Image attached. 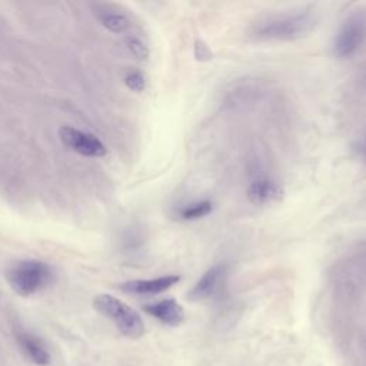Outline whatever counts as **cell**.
Wrapping results in <instances>:
<instances>
[{
	"mask_svg": "<svg viewBox=\"0 0 366 366\" xmlns=\"http://www.w3.org/2000/svg\"><path fill=\"white\" fill-rule=\"evenodd\" d=\"M246 196L253 206H266L282 200L285 196V189L274 180L260 179L250 183Z\"/></svg>",
	"mask_w": 366,
	"mask_h": 366,
	"instance_id": "obj_8",
	"label": "cell"
},
{
	"mask_svg": "<svg viewBox=\"0 0 366 366\" xmlns=\"http://www.w3.org/2000/svg\"><path fill=\"white\" fill-rule=\"evenodd\" d=\"M180 282L179 274H164L153 279H136L127 280L119 285V289L130 295H159L169 290Z\"/></svg>",
	"mask_w": 366,
	"mask_h": 366,
	"instance_id": "obj_7",
	"label": "cell"
},
{
	"mask_svg": "<svg viewBox=\"0 0 366 366\" xmlns=\"http://www.w3.org/2000/svg\"><path fill=\"white\" fill-rule=\"evenodd\" d=\"M213 210V203L210 200H200L190 203L179 210V217L183 220H197L206 217Z\"/></svg>",
	"mask_w": 366,
	"mask_h": 366,
	"instance_id": "obj_11",
	"label": "cell"
},
{
	"mask_svg": "<svg viewBox=\"0 0 366 366\" xmlns=\"http://www.w3.org/2000/svg\"><path fill=\"white\" fill-rule=\"evenodd\" d=\"M227 270L229 266L226 263H217L209 267L194 283V286L189 290L187 299L193 302H200L212 297L219 290L222 282L227 274Z\"/></svg>",
	"mask_w": 366,
	"mask_h": 366,
	"instance_id": "obj_6",
	"label": "cell"
},
{
	"mask_svg": "<svg viewBox=\"0 0 366 366\" xmlns=\"http://www.w3.org/2000/svg\"><path fill=\"white\" fill-rule=\"evenodd\" d=\"M93 307L100 315L110 319L116 325L117 330L129 339H139L146 333L144 322L137 310L113 295H97L93 299Z\"/></svg>",
	"mask_w": 366,
	"mask_h": 366,
	"instance_id": "obj_3",
	"label": "cell"
},
{
	"mask_svg": "<svg viewBox=\"0 0 366 366\" xmlns=\"http://www.w3.org/2000/svg\"><path fill=\"white\" fill-rule=\"evenodd\" d=\"M16 339L20 346V349L26 353V356L37 366H47L51 362V355L49 349L46 347L44 342L26 330L16 332Z\"/></svg>",
	"mask_w": 366,
	"mask_h": 366,
	"instance_id": "obj_10",
	"label": "cell"
},
{
	"mask_svg": "<svg viewBox=\"0 0 366 366\" xmlns=\"http://www.w3.org/2000/svg\"><path fill=\"white\" fill-rule=\"evenodd\" d=\"M100 21L112 33H123L130 26L129 19L123 13L116 11H104L100 14Z\"/></svg>",
	"mask_w": 366,
	"mask_h": 366,
	"instance_id": "obj_12",
	"label": "cell"
},
{
	"mask_svg": "<svg viewBox=\"0 0 366 366\" xmlns=\"http://www.w3.org/2000/svg\"><path fill=\"white\" fill-rule=\"evenodd\" d=\"M59 136L61 143L77 154H81L86 157H102L107 153L106 146L99 137H96L94 134L86 133L83 130L74 129L71 126L60 127Z\"/></svg>",
	"mask_w": 366,
	"mask_h": 366,
	"instance_id": "obj_5",
	"label": "cell"
},
{
	"mask_svg": "<svg viewBox=\"0 0 366 366\" xmlns=\"http://www.w3.org/2000/svg\"><path fill=\"white\" fill-rule=\"evenodd\" d=\"M194 57L197 60H210L212 59V51L209 50V47L203 43V41H196L194 46Z\"/></svg>",
	"mask_w": 366,
	"mask_h": 366,
	"instance_id": "obj_15",
	"label": "cell"
},
{
	"mask_svg": "<svg viewBox=\"0 0 366 366\" xmlns=\"http://www.w3.org/2000/svg\"><path fill=\"white\" fill-rule=\"evenodd\" d=\"M316 26V17L312 11L303 10L290 14L277 16L262 21L253 30V37L259 40L289 41L305 37Z\"/></svg>",
	"mask_w": 366,
	"mask_h": 366,
	"instance_id": "obj_2",
	"label": "cell"
},
{
	"mask_svg": "<svg viewBox=\"0 0 366 366\" xmlns=\"http://www.w3.org/2000/svg\"><path fill=\"white\" fill-rule=\"evenodd\" d=\"M126 46L129 49V51L137 59V60H147L149 57V47L137 37H129L126 40Z\"/></svg>",
	"mask_w": 366,
	"mask_h": 366,
	"instance_id": "obj_14",
	"label": "cell"
},
{
	"mask_svg": "<svg viewBox=\"0 0 366 366\" xmlns=\"http://www.w3.org/2000/svg\"><path fill=\"white\" fill-rule=\"evenodd\" d=\"M143 310L167 326H179L184 322V309L172 297L144 305Z\"/></svg>",
	"mask_w": 366,
	"mask_h": 366,
	"instance_id": "obj_9",
	"label": "cell"
},
{
	"mask_svg": "<svg viewBox=\"0 0 366 366\" xmlns=\"http://www.w3.org/2000/svg\"><path fill=\"white\" fill-rule=\"evenodd\" d=\"M366 40V16L363 13H353L339 29L335 41L333 53L339 59L353 56Z\"/></svg>",
	"mask_w": 366,
	"mask_h": 366,
	"instance_id": "obj_4",
	"label": "cell"
},
{
	"mask_svg": "<svg viewBox=\"0 0 366 366\" xmlns=\"http://www.w3.org/2000/svg\"><path fill=\"white\" fill-rule=\"evenodd\" d=\"M4 277L16 295L29 297L49 287L54 282L56 273L53 266L47 262L20 259L7 264Z\"/></svg>",
	"mask_w": 366,
	"mask_h": 366,
	"instance_id": "obj_1",
	"label": "cell"
},
{
	"mask_svg": "<svg viewBox=\"0 0 366 366\" xmlns=\"http://www.w3.org/2000/svg\"><path fill=\"white\" fill-rule=\"evenodd\" d=\"M126 86L133 92H143L146 89V77L140 70H130L124 76Z\"/></svg>",
	"mask_w": 366,
	"mask_h": 366,
	"instance_id": "obj_13",
	"label": "cell"
}]
</instances>
